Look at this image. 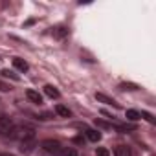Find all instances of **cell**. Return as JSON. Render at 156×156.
Instances as JSON below:
<instances>
[{
    "label": "cell",
    "mask_w": 156,
    "mask_h": 156,
    "mask_svg": "<svg viewBox=\"0 0 156 156\" xmlns=\"http://www.w3.org/2000/svg\"><path fill=\"white\" fill-rule=\"evenodd\" d=\"M44 94H46L48 98H51V99H57V98L61 96V92H59L55 87H51V85H46V87H44Z\"/></svg>",
    "instance_id": "obj_8"
},
{
    "label": "cell",
    "mask_w": 156,
    "mask_h": 156,
    "mask_svg": "<svg viewBox=\"0 0 156 156\" xmlns=\"http://www.w3.org/2000/svg\"><path fill=\"white\" fill-rule=\"evenodd\" d=\"M96 99H98V101H101V103H105V105H112L114 108H119V105H118L112 98H108L107 94H103V92H96Z\"/></svg>",
    "instance_id": "obj_4"
},
{
    "label": "cell",
    "mask_w": 156,
    "mask_h": 156,
    "mask_svg": "<svg viewBox=\"0 0 156 156\" xmlns=\"http://www.w3.org/2000/svg\"><path fill=\"white\" fill-rule=\"evenodd\" d=\"M57 156H77V151L73 147H61V151L57 152Z\"/></svg>",
    "instance_id": "obj_13"
},
{
    "label": "cell",
    "mask_w": 156,
    "mask_h": 156,
    "mask_svg": "<svg viewBox=\"0 0 156 156\" xmlns=\"http://www.w3.org/2000/svg\"><path fill=\"white\" fill-rule=\"evenodd\" d=\"M119 88H121V90H138L140 87H138V85H134V83H121V85H119Z\"/></svg>",
    "instance_id": "obj_18"
},
{
    "label": "cell",
    "mask_w": 156,
    "mask_h": 156,
    "mask_svg": "<svg viewBox=\"0 0 156 156\" xmlns=\"http://www.w3.org/2000/svg\"><path fill=\"white\" fill-rule=\"evenodd\" d=\"M114 156H132V152L127 145H118L114 151Z\"/></svg>",
    "instance_id": "obj_9"
},
{
    "label": "cell",
    "mask_w": 156,
    "mask_h": 156,
    "mask_svg": "<svg viewBox=\"0 0 156 156\" xmlns=\"http://www.w3.org/2000/svg\"><path fill=\"white\" fill-rule=\"evenodd\" d=\"M41 147H42L46 152H50V154H55V156H57V152L61 151V147H62V145H61L57 140H44V141L41 143Z\"/></svg>",
    "instance_id": "obj_2"
},
{
    "label": "cell",
    "mask_w": 156,
    "mask_h": 156,
    "mask_svg": "<svg viewBox=\"0 0 156 156\" xmlns=\"http://www.w3.org/2000/svg\"><path fill=\"white\" fill-rule=\"evenodd\" d=\"M6 136H8V138H11V140H20V141H26V140H35V130H33L31 127L22 125V127H13V129H11Z\"/></svg>",
    "instance_id": "obj_1"
},
{
    "label": "cell",
    "mask_w": 156,
    "mask_h": 156,
    "mask_svg": "<svg viewBox=\"0 0 156 156\" xmlns=\"http://www.w3.org/2000/svg\"><path fill=\"white\" fill-rule=\"evenodd\" d=\"M0 156H13V154H6V152H2V154H0Z\"/></svg>",
    "instance_id": "obj_24"
},
{
    "label": "cell",
    "mask_w": 156,
    "mask_h": 156,
    "mask_svg": "<svg viewBox=\"0 0 156 156\" xmlns=\"http://www.w3.org/2000/svg\"><path fill=\"white\" fill-rule=\"evenodd\" d=\"M26 98H28L31 103H35V105H42V96H41L39 92L31 90V88H28V90H26Z\"/></svg>",
    "instance_id": "obj_6"
},
{
    "label": "cell",
    "mask_w": 156,
    "mask_h": 156,
    "mask_svg": "<svg viewBox=\"0 0 156 156\" xmlns=\"http://www.w3.org/2000/svg\"><path fill=\"white\" fill-rule=\"evenodd\" d=\"M53 35L57 39H64L68 35V28L66 26H57V28H53Z\"/></svg>",
    "instance_id": "obj_12"
},
{
    "label": "cell",
    "mask_w": 156,
    "mask_h": 156,
    "mask_svg": "<svg viewBox=\"0 0 156 156\" xmlns=\"http://www.w3.org/2000/svg\"><path fill=\"white\" fill-rule=\"evenodd\" d=\"M140 118H143V119H145V121H149V123H154V121H156V119H154V116H152V114H149V112H141V114H140Z\"/></svg>",
    "instance_id": "obj_19"
},
{
    "label": "cell",
    "mask_w": 156,
    "mask_h": 156,
    "mask_svg": "<svg viewBox=\"0 0 156 156\" xmlns=\"http://www.w3.org/2000/svg\"><path fill=\"white\" fill-rule=\"evenodd\" d=\"M55 112H57L61 118H70V116H72L70 108H68V107H64V105H55Z\"/></svg>",
    "instance_id": "obj_10"
},
{
    "label": "cell",
    "mask_w": 156,
    "mask_h": 156,
    "mask_svg": "<svg viewBox=\"0 0 156 156\" xmlns=\"http://www.w3.org/2000/svg\"><path fill=\"white\" fill-rule=\"evenodd\" d=\"M20 152L22 154H31L33 149H35V140H26V141H20Z\"/></svg>",
    "instance_id": "obj_5"
},
{
    "label": "cell",
    "mask_w": 156,
    "mask_h": 156,
    "mask_svg": "<svg viewBox=\"0 0 156 156\" xmlns=\"http://www.w3.org/2000/svg\"><path fill=\"white\" fill-rule=\"evenodd\" d=\"M125 118H127L129 121H138V119H141L138 110H127V112H125Z\"/></svg>",
    "instance_id": "obj_15"
},
{
    "label": "cell",
    "mask_w": 156,
    "mask_h": 156,
    "mask_svg": "<svg viewBox=\"0 0 156 156\" xmlns=\"http://www.w3.org/2000/svg\"><path fill=\"white\" fill-rule=\"evenodd\" d=\"M13 127H15V125H13V119H11V118H8V116H0V134L6 136Z\"/></svg>",
    "instance_id": "obj_3"
},
{
    "label": "cell",
    "mask_w": 156,
    "mask_h": 156,
    "mask_svg": "<svg viewBox=\"0 0 156 156\" xmlns=\"http://www.w3.org/2000/svg\"><path fill=\"white\" fill-rule=\"evenodd\" d=\"M114 129L119 132H130V130H136V125H116Z\"/></svg>",
    "instance_id": "obj_16"
},
{
    "label": "cell",
    "mask_w": 156,
    "mask_h": 156,
    "mask_svg": "<svg viewBox=\"0 0 156 156\" xmlns=\"http://www.w3.org/2000/svg\"><path fill=\"white\" fill-rule=\"evenodd\" d=\"M13 66H15L17 70H20V72H28V68H30V64H28L24 59H20V57H15V59H13Z\"/></svg>",
    "instance_id": "obj_7"
},
{
    "label": "cell",
    "mask_w": 156,
    "mask_h": 156,
    "mask_svg": "<svg viewBox=\"0 0 156 156\" xmlns=\"http://www.w3.org/2000/svg\"><path fill=\"white\" fill-rule=\"evenodd\" d=\"M96 154H98V156H110L108 149H105V147H98V149H96Z\"/></svg>",
    "instance_id": "obj_20"
},
{
    "label": "cell",
    "mask_w": 156,
    "mask_h": 156,
    "mask_svg": "<svg viewBox=\"0 0 156 156\" xmlns=\"http://www.w3.org/2000/svg\"><path fill=\"white\" fill-rule=\"evenodd\" d=\"M85 132H87V138H88L90 141H99V140H101V132H99V130H94V129H87Z\"/></svg>",
    "instance_id": "obj_11"
},
{
    "label": "cell",
    "mask_w": 156,
    "mask_h": 156,
    "mask_svg": "<svg viewBox=\"0 0 156 156\" xmlns=\"http://www.w3.org/2000/svg\"><path fill=\"white\" fill-rule=\"evenodd\" d=\"M94 123H96V127H98V129H105V130H110V129H112V125H110V123H107V121H103V119H96Z\"/></svg>",
    "instance_id": "obj_17"
},
{
    "label": "cell",
    "mask_w": 156,
    "mask_h": 156,
    "mask_svg": "<svg viewBox=\"0 0 156 156\" xmlns=\"http://www.w3.org/2000/svg\"><path fill=\"white\" fill-rule=\"evenodd\" d=\"M73 143H77V145H83V138H81V136H75V138H73Z\"/></svg>",
    "instance_id": "obj_23"
},
{
    "label": "cell",
    "mask_w": 156,
    "mask_h": 156,
    "mask_svg": "<svg viewBox=\"0 0 156 156\" xmlns=\"http://www.w3.org/2000/svg\"><path fill=\"white\" fill-rule=\"evenodd\" d=\"M50 118H51V112H44L39 116V119H50Z\"/></svg>",
    "instance_id": "obj_22"
},
{
    "label": "cell",
    "mask_w": 156,
    "mask_h": 156,
    "mask_svg": "<svg viewBox=\"0 0 156 156\" xmlns=\"http://www.w3.org/2000/svg\"><path fill=\"white\" fill-rule=\"evenodd\" d=\"M0 73H2V77H9V79H13V81H20V77L15 73V72H11V70H8V68H4L2 72H0Z\"/></svg>",
    "instance_id": "obj_14"
},
{
    "label": "cell",
    "mask_w": 156,
    "mask_h": 156,
    "mask_svg": "<svg viewBox=\"0 0 156 156\" xmlns=\"http://www.w3.org/2000/svg\"><path fill=\"white\" fill-rule=\"evenodd\" d=\"M9 90H11L9 85H6L4 81H0V92H9Z\"/></svg>",
    "instance_id": "obj_21"
}]
</instances>
